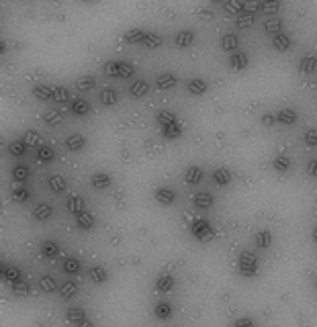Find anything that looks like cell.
<instances>
[{"label":"cell","instance_id":"44","mask_svg":"<svg viewBox=\"0 0 317 327\" xmlns=\"http://www.w3.org/2000/svg\"><path fill=\"white\" fill-rule=\"evenodd\" d=\"M96 84V78L92 74H86V76H80L76 80V86L80 88V90H90V88H94Z\"/></svg>","mask_w":317,"mask_h":327},{"label":"cell","instance_id":"34","mask_svg":"<svg viewBox=\"0 0 317 327\" xmlns=\"http://www.w3.org/2000/svg\"><path fill=\"white\" fill-rule=\"evenodd\" d=\"M94 217H92V213H88V211H84V213H80V215H76V225L80 227L82 231H90L94 227Z\"/></svg>","mask_w":317,"mask_h":327},{"label":"cell","instance_id":"46","mask_svg":"<svg viewBox=\"0 0 317 327\" xmlns=\"http://www.w3.org/2000/svg\"><path fill=\"white\" fill-rule=\"evenodd\" d=\"M174 121H178V117L174 115V113H170V111H160L156 115V123L158 125H166V123H174Z\"/></svg>","mask_w":317,"mask_h":327},{"label":"cell","instance_id":"11","mask_svg":"<svg viewBox=\"0 0 317 327\" xmlns=\"http://www.w3.org/2000/svg\"><path fill=\"white\" fill-rule=\"evenodd\" d=\"M98 100H100V104H105V107H113V104H117V100H119V92L113 86H105V88H100Z\"/></svg>","mask_w":317,"mask_h":327},{"label":"cell","instance_id":"38","mask_svg":"<svg viewBox=\"0 0 317 327\" xmlns=\"http://www.w3.org/2000/svg\"><path fill=\"white\" fill-rule=\"evenodd\" d=\"M35 158H37L39 162H51V160L55 158V149H53L51 145H47V143H41V145L37 147V151H35Z\"/></svg>","mask_w":317,"mask_h":327},{"label":"cell","instance_id":"16","mask_svg":"<svg viewBox=\"0 0 317 327\" xmlns=\"http://www.w3.org/2000/svg\"><path fill=\"white\" fill-rule=\"evenodd\" d=\"M2 278L6 280L8 284H15V282H21L23 280V272L19 266H13V264H6L2 268Z\"/></svg>","mask_w":317,"mask_h":327},{"label":"cell","instance_id":"33","mask_svg":"<svg viewBox=\"0 0 317 327\" xmlns=\"http://www.w3.org/2000/svg\"><path fill=\"white\" fill-rule=\"evenodd\" d=\"M192 203H195L197 209H211L213 203H215V198L209 192H197L195 196H192Z\"/></svg>","mask_w":317,"mask_h":327},{"label":"cell","instance_id":"22","mask_svg":"<svg viewBox=\"0 0 317 327\" xmlns=\"http://www.w3.org/2000/svg\"><path fill=\"white\" fill-rule=\"evenodd\" d=\"M282 29H285V21H282L280 17H268L266 21H264V31L266 33H272V35H278V33H282Z\"/></svg>","mask_w":317,"mask_h":327},{"label":"cell","instance_id":"40","mask_svg":"<svg viewBox=\"0 0 317 327\" xmlns=\"http://www.w3.org/2000/svg\"><path fill=\"white\" fill-rule=\"evenodd\" d=\"M68 211L74 213V215H80L84 213V201H82V196H68Z\"/></svg>","mask_w":317,"mask_h":327},{"label":"cell","instance_id":"23","mask_svg":"<svg viewBox=\"0 0 317 327\" xmlns=\"http://www.w3.org/2000/svg\"><path fill=\"white\" fill-rule=\"evenodd\" d=\"M154 315H156L158 319L168 321V319L174 315V311H172V305H170V303H166V301L156 303V307H154Z\"/></svg>","mask_w":317,"mask_h":327},{"label":"cell","instance_id":"24","mask_svg":"<svg viewBox=\"0 0 317 327\" xmlns=\"http://www.w3.org/2000/svg\"><path fill=\"white\" fill-rule=\"evenodd\" d=\"M160 129H162V135H164L166 139H178L180 135H182V125H180L178 121L166 123V125L160 127Z\"/></svg>","mask_w":317,"mask_h":327},{"label":"cell","instance_id":"54","mask_svg":"<svg viewBox=\"0 0 317 327\" xmlns=\"http://www.w3.org/2000/svg\"><path fill=\"white\" fill-rule=\"evenodd\" d=\"M260 10L262 13H270V17H274V13L278 10V2H260Z\"/></svg>","mask_w":317,"mask_h":327},{"label":"cell","instance_id":"60","mask_svg":"<svg viewBox=\"0 0 317 327\" xmlns=\"http://www.w3.org/2000/svg\"><path fill=\"white\" fill-rule=\"evenodd\" d=\"M315 288H317V278H315Z\"/></svg>","mask_w":317,"mask_h":327},{"label":"cell","instance_id":"47","mask_svg":"<svg viewBox=\"0 0 317 327\" xmlns=\"http://www.w3.org/2000/svg\"><path fill=\"white\" fill-rule=\"evenodd\" d=\"M10 290L17 295V297H27L31 295V286L25 282V280H21V282H15V284H10Z\"/></svg>","mask_w":317,"mask_h":327},{"label":"cell","instance_id":"29","mask_svg":"<svg viewBox=\"0 0 317 327\" xmlns=\"http://www.w3.org/2000/svg\"><path fill=\"white\" fill-rule=\"evenodd\" d=\"M213 182L217 184V186H227L231 182V172L227 168H215L213 170Z\"/></svg>","mask_w":317,"mask_h":327},{"label":"cell","instance_id":"9","mask_svg":"<svg viewBox=\"0 0 317 327\" xmlns=\"http://www.w3.org/2000/svg\"><path fill=\"white\" fill-rule=\"evenodd\" d=\"M254 243H256V248H260V250L270 248V245L274 243L272 231H270V229H260V231L256 233V235H254Z\"/></svg>","mask_w":317,"mask_h":327},{"label":"cell","instance_id":"21","mask_svg":"<svg viewBox=\"0 0 317 327\" xmlns=\"http://www.w3.org/2000/svg\"><path fill=\"white\" fill-rule=\"evenodd\" d=\"M272 45L278 51H289L293 47V39L287 33H278V35H272Z\"/></svg>","mask_w":317,"mask_h":327},{"label":"cell","instance_id":"12","mask_svg":"<svg viewBox=\"0 0 317 327\" xmlns=\"http://www.w3.org/2000/svg\"><path fill=\"white\" fill-rule=\"evenodd\" d=\"M66 147L70 149V151H80V149H84L86 147V137L82 135V133H70L66 137Z\"/></svg>","mask_w":317,"mask_h":327},{"label":"cell","instance_id":"49","mask_svg":"<svg viewBox=\"0 0 317 327\" xmlns=\"http://www.w3.org/2000/svg\"><path fill=\"white\" fill-rule=\"evenodd\" d=\"M303 141L307 147H317V127H309L303 135Z\"/></svg>","mask_w":317,"mask_h":327},{"label":"cell","instance_id":"18","mask_svg":"<svg viewBox=\"0 0 317 327\" xmlns=\"http://www.w3.org/2000/svg\"><path fill=\"white\" fill-rule=\"evenodd\" d=\"M207 88H209V84H207V80H203V78H190L186 82V90L190 92V94L201 96V94L207 92Z\"/></svg>","mask_w":317,"mask_h":327},{"label":"cell","instance_id":"53","mask_svg":"<svg viewBox=\"0 0 317 327\" xmlns=\"http://www.w3.org/2000/svg\"><path fill=\"white\" fill-rule=\"evenodd\" d=\"M68 98H70V90H68L66 86H53V100L66 102Z\"/></svg>","mask_w":317,"mask_h":327},{"label":"cell","instance_id":"20","mask_svg":"<svg viewBox=\"0 0 317 327\" xmlns=\"http://www.w3.org/2000/svg\"><path fill=\"white\" fill-rule=\"evenodd\" d=\"M53 215V207L49 203H37L33 209V219L35 221H47Z\"/></svg>","mask_w":317,"mask_h":327},{"label":"cell","instance_id":"30","mask_svg":"<svg viewBox=\"0 0 317 327\" xmlns=\"http://www.w3.org/2000/svg\"><path fill=\"white\" fill-rule=\"evenodd\" d=\"M254 21H256V13H252V10H244V13H240L235 17V25H237V29H248V27L254 25Z\"/></svg>","mask_w":317,"mask_h":327},{"label":"cell","instance_id":"27","mask_svg":"<svg viewBox=\"0 0 317 327\" xmlns=\"http://www.w3.org/2000/svg\"><path fill=\"white\" fill-rule=\"evenodd\" d=\"M41 254L45 256V258H49V260L58 258V254H60V245H58V241H53V239H45V241H41Z\"/></svg>","mask_w":317,"mask_h":327},{"label":"cell","instance_id":"5","mask_svg":"<svg viewBox=\"0 0 317 327\" xmlns=\"http://www.w3.org/2000/svg\"><path fill=\"white\" fill-rule=\"evenodd\" d=\"M154 198L160 205H172L176 201V192L170 188V186H158L154 190Z\"/></svg>","mask_w":317,"mask_h":327},{"label":"cell","instance_id":"45","mask_svg":"<svg viewBox=\"0 0 317 327\" xmlns=\"http://www.w3.org/2000/svg\"><path fill=\"white\" fill-rule=\"evenodd\" d=\"M39 286H41V290L43 293H53L55 288V280H53V276H49V274H43L41 278H39Z\"/></svg>","mask_w":317,"mask_h":327},{"label":"cell","instance_id":"51","mask_svg":"<svg viewBox=\"0 0 317 327\" xmlns=\"http://www.w3.org/2000/svg\"><path fill=\"white\" fill-rule=\"evenodd\" d=\"M10 196H13L17 203H25L29 198V190L25 188V186H15L13 192H10Z\"/></svg>","mask_w":317,"mask_h":327},{"label":"cell","instance_id":"6","mask_svg":"<svg viewBox=\"0 0 317 327\" xmlns=\"http://www.w3.org/2000/svg\"><path fill=\"white\" fill-rule=\"evenodd\" d=\"M174 284H176V280H174V276L172 274H168V272H162L160 276L156 278V290L160 295H166V293H170V290L174 288Z\"/></svg>","mask_w":317,"mask_h":327},{"label":"cell","instance_id":"26","mask_svg":"<svg viewBox=\"0 0 317 327\" xmlns=\"http://www.w3.org/2000/svg\"><path fill=\"white\" fill-rule=\"evenodd\" d=\"M203 176H205V172H203V168H199V166H188L186 170H184V180H186V184H199L201 180H203Z\"/></svg>","mask_w":317,"mask_h":327},{"label":"cell","instance_id":"19","mask_svg":"<svg viewBox=\"0 0 317 327\" xmlns=\"http://www.w3.org/2000/svg\"><path fill=\"white\" fill-rule=\"evenodd\" d=\"M111 182H113V178H111V174H109V172H94V174H92V178H90V184H92L94 188H98V190L109 188Z\"/></svg>","mask_w":317,"mask_h":327},{"label":"cell","instance_id":"4","mask_svg":"<svg viewBox=\"0 0 317 327\" xmlns=\"http://www.w3.org/2000/svg\"><path fill=\"white\" fill-rule=\"evenodd\" d=\"M248 66H250V55L246 51L237 49V51L229 53V68L231 70H246Z\"/></svg>","mask_w":317,"mask_h":327},{"label":"cell","instance_id":"58","mask_svg":"<svg viewBox=\"0 0 317 327\" xmlns=\"http://www.w3.org/2000/svg\"><path fill=\"white\" fill-rule=\"evenodd\" d=\"M74 327H94V323L90 321V317H86L84 321H80V323H78V325H74Z\"/></svg>","mask_w":317,"mask_h":327},{"label":"cell","instance_id":"13","mask_svg":"<svg viewBox=\"0 0 317 327\" xmlns=\"http://www.w3.org/2000/svg\"><path fill=\"white\" fill-rule=\"evenodd\" d=\"M88 278L92 280L94 284H105L109 280V272L105 266H90L88 268Z\"/></svg>","mask_w":317,"mask_h":327},{"label":"cell","instance_id":"50","mask_svg":"<svg viewBox=\"0 0 317 327\" xmlns=\"http://www.w3.org/2000/svg\"><path fill=\"white\" fill-rule=\"evenodd\" d=\"M25 143L29 145V147H39L41 145V137H39V133L37 131H33V129H29V131H25Z\"/></svg>","mask_w":317,"mask_h":327},{"label":"cell","instance_id":"28","mask_svg":"<svg viewBox=\"0 0 317 327\" xmlns=\"http://www.w3.org/2000/svg\"><path fill=\"white\" fill-rule=\"evenodd\" d=\"M148 90H150V84L145 80H133L131 82V86H129V92H131V96L133 98H141L148 94Z\"/></svg>","mask_w":317,"mask_h":327},{"label":"cell","instance_id":"52","mask_svg":"<svg viewBox=\"0 0 317 327\" xmlns=\"http://www.w3.org/2000/svg\"><path fill=\"white\" fill-rule=\"evenodd\" d=\"M223 8L227 10V13H235V17H237L240 13H244V10H246V2H237V0H231V2H225Z\"/></svg>","mask_w":317,"mask_h":327},{"label":"cell","instance_id":"41","mask_svg":"<svg viewBox=\"0 0 317 327\" xmlns=\"http://www.w3.org/2000/svg\"><path fill=\"white\" fill-rule=\"evenodd\" d=\"M10 176H13L15 182H25L29 178V168L25 164H15L13 170H10Z\"/></svg>","mask_w":317,"mask_h":327},{"label":"cell","instance_id":"2","mask_svg":"<svg viewBox=\"0 0 317 327\" xmlns=\"http://www.w3.org/2000/svg\"><path fill=\"white\" fill-rule=\"evenodd\" d=\"M105 72L111 78H131L135 68H133V64L123 62V60H109L105 64Z\"/></svg>","mask_w":317,"mask_h":327},{"label":"cell","instance_id":"35","mask_svg":"<svg viewBox=\"0 0 317 327\" xmlns=\"http://www.w3.org/2000/svg\"><path fill=\"white\" fill-rule=\"evenodd\" d=\"M27 143H25V139H13V141H8V154L10 156H15V158H19V156H25L27 154Z\"/></svg>","mask_w":317,"mask_h":327},{"label":"cell","instance_id":"10","mask_svg":"<svg viewBox=\"0 0 317 327\" xmlns=\"http://www.w3.org/2000/svg\"><path fill=\"white\" fill-rule=\"evenodd\" d=\"M297 119H299V113L291 107H285L276 113V123H280V125H295Z\"/></svg>","mask_w":317,"mask_h":327},{"label":"cell","instance_id":"56","mask_svg":"<svg viewBox=\"0 0 317 327\" xmlns=\"http://www.w3.org/2000/svg\"><path fill=\"white\" fill-rule=\"evenodd\" d=\"M262 123H264L266 127L276 125V113H264V115H262Z\"/></svg>","mask_w":317,"mask_h":327},{"label":"cell","instance_id":"8","mask_svg":"<svg viewBox=\"0 0 317 327\" xmlns=\"http://www.w3.org/2000/svg\"><path fill=\"white\" fill-rule=\"evenodd\" d=\"M219 45H221V49L233 53L240 49V37H237V33H223L219 39Z\"/></svg>","mask_w":317,"mask_h":327},{"label":"cell","instance_id":"57","mask_svg":"<svg viewBox=\"0 0 317 327\" xmlns=\"http://www.w3.org/2000/svg\"><path fill=\"white\" fill-rule=\"evenodd\" d=\"M307 174L313 178H317V160H309L307 162Z\"/></svg>","mask_w":317,"mask_h":327},{"label":"cell","instance_id":"1","mask_svg":"<svg viewBox=\"0 0 317 327\" xmlns=\"http://www.w3.org/2000/svg\"><path fill=\"white\" fill-rule=\"evenodd\" d=\"M237 272L244 278H254L258 274V258L254 252H242L237 258Z\"/></svg>","mask_w":317,"mask_h":327},{"label":"cell","instance_id":"7","mask_svg":"<svg viewBox=\"0 0 317 327\" xmlns=\"http://www.w3.org/2000/svg\"><path fill=\"white\" fill-rule=\"evenodd\" d=\"M174 43H176V47H180V49L190 47V45L195 43V31H192V29H180L174 35Z\"/></svg>","mask_w":317,"mask_h":327},{"label":"cell","instance_id":"55","mask_svg":"<svg viewBox=\"0 0 317 327\" xmlns=\"http://www.w3.org/2000/svg\"><path fill=\"white\" fill-rule=\"evenodd\" d=\"M233 327H254V319L252 317H237L233 321Z\"/></svg>","mask_w":317,"mask_h":327},{"label":"cell","instance_id":"37","mask_svg":"<svg viewBox=\"0 0 317 327\" xmlns=\"http://www.w3.org/2000/svg\"><path fill=\"white\" fill-rule=\"evenodd\" d=\"M33 94L39 100H51L53 98V86H47V84H35L33 86Z\"/></svg>","mask_w":317,"mask_h":327},{"label":"cell","instance_id":"3","mask_svg":"<svg viewBox=\"0 0 317 327\" xmlns=\"http://www.w3.org/2000/svg\"><path fill=\"white\" fill-rule=\"evenodd\" d=\"M190 233L195 235L199 241H209L213 235H215V229L211 227V223L207 219H203V217H199V219H195L190 223Z\"/></svg>","mask_w":317,"mask_h":327},{"label":"cell","instance_id":"36","mask_svg":"<svg viewBox=\"0 0 317 327\" xmlns=\"http://www.w3.org/2000/svg\"><path fill=\"white\" fill-rule=\"evenodd\" d=\"M70 109H72V113H74V115L84 117V115H88V113H90V102H88L86 98H74V100H72V104H70Z\"/></svg>","mask_w":317,"mask_h":327},{"label":"cell","instance_id":"39","mask_svg":"<svg viewBox=\"0 0 317 327\" xmlns=\"http://www.w3.org/2000/svg\"><path fill=\"white\" fill-rule=\"evenodd\" d=\"M291 158L287 156V154H278L274 160H272V168L276 170V172H280V174H285V172H289V168H291Z\"/></svg>","mask_w":317,"mask_h":327},{"label":"cell","instance_id":"59","mask_svg":"<svg viewBox=\"0 0 317 327\" xmlns=\"http://www.w3.org/2000/svg\"><path fill=\"white\" fill-rule=\"evenodd\" d=\"M313 241H315V243H317V227H315V229H313Z\"/></svg>","mask_w":317,"mask_h":327},{"label":"cell","instance_id":"31","mask_svg":"<svg viewBox=\"0 0 317 327\" xmlns=\"http://www.w3.org/2000/svg\"><path fill=\"white\" fill-rule=\"evenodd\" d=\"M162 43H164V39H162V35L160 33H154V31H148L145 33V39H143V47H148V49H158V47H162Z\"/></svg>","mask_w":317,"mask_h":327},{"label":"cell","instance_id":"15","mask_svg":"<svg viewBox=\"0 0 317 327\" xmlns=\"http://www.w3.org/2000/svg\"><path fill=\"white\" fill-rule=\"evenodd\" d=\"M297 68H299L301 74H313L315 70H317V57H313L311 53H305L301 60H299Z\"/></svg>","mask_w":317,"mask_h":327},{"label":"cell","instance_id":"43","mask_svg":"<svg viewBox=\"0 0 317 327\" xmlns=\"http://www.w3.org/2000/svg\"><path fill=\"white\" fill-rule=\"evenodd\" d=\"M80 268H82L80 260L74 258V256H68V258L64 260V272L66 274H78V272H80Z\"/></svg>","mask_w":317,"mask_h":327},{"label":"cell","instance_id":"32","mask_svg":"<svg viewBox=\"0 0 317 327\" xmlns=\"http://www.w3.org/2000/svg\"><path fill=\"white\" fill-rule=\"evenodd\" d=\"M60 295H62V299H74L76 295H78V284H76V280H66V282H62L60 284Z\"/></svg>","mask_w":317,"mask_h":327},{"label":"cell","instance_id":"17","mask_svg":"<svg viewBox=\"0 0 317 327\" xmlns=\"http://www.w3.org/2000/svg\"><path fill=\"white\" fill-rule=\"evenodd\" d=\"M176 82H178L176 74H172V72H162V74H158V78H156V86L160 88V90H168V88H174Z\"/></svg>","mask_w":317,"mask_h":327},{"label":"cell","instance_id":"14","mask_svg":"<svg viewBox=\"0 0 317 327\" xmlns=\"http://www.w3.org/2000/svg\"><path fill=\"white\" fill-rule=\"evenodd\" d=\"M145 29L141 27H133V29H127L125 33H123V39H125L127 43H133V45H141L143 39H145Z\"/></svg>","mask_w":317,"mask_h":327},{"label":"cell","instance_id":"25","mask_svg":"<svg viewBox=\"0 0 317 327\" xmlns=\"http://www.w3.org/2000/svg\"><path fill=\"white\" fill-rule=\"evenodd\" d=\"M47 184H49V188H51V192H66V188H68V180L62 176V174H51V176L47 178Z\"/></svg>","mask_w":317,"mask_h":327},{"label":"cell","instance_id":"42","mask_svg":"<svg viewBox=\"0 0 317 327\" xmlns=\"http://www.w3.org/2000/svg\"><path fill=\"white\" fill-rule=\"evenodd\" d=\"M66 317H68V321H70L72 325H78L80 321H84V319L88 317V315H86V311L80 309V307H72V309H68Z\"/></svg>","mask_w":317,"mask_h":327},{"label":"cell","instance_id":"48","mask_svg":"<svg viewBox=\"0 0 317 327\" xmlns=\"http://www.w3.org/2000/svg\"><path fill=\"white\" fill-rule=\"evenodd\" d=\"M43 121L47 123V125H53V127H55V125H62V123H64V117H62L58 111H47V113L43 115Z\"/></svg>","mask_w":317,"mask_h":327}]
</instances>
